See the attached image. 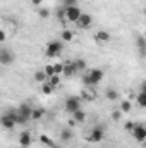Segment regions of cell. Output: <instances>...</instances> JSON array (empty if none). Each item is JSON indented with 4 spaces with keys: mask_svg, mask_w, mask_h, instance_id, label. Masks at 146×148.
<instances>
[{
    "mask_svg": "<svg viewBox=\"0 0 146 148\" xmlns=\"http://www.w3.org/2000/svg\"><path fill=\"white\" fill-rule=\"evenodd\" d=\"M103 71L102 69H91L83 76V84L84 86H96L102 79H103Z\"/></svg>",
    "mask_w": 146,
    "mask_h": 148,
    "instance_id": "1",
    "label": "cell"
},
{
    "mask_svg": "<svg viewBox=\"0 0 146 148\" xmlns=\"http://www.w3.org/2000/svg\"><path fill=\"white\" fill-rule=\"evenodd\" d=\"M33 110H35V109H31L28 103H23V105L17 109V112H19V124L28 122V121L33 117Z\"/></svg>",
    "mask_w": 146,
    "mask_h": 148,
    "instance_id": "2",
    "label": "cell"
},
{
    "mask_svg": "<svg viewBox=\"0 0 146 148\" xmlns=\"http://www.w3.org/2000/svg\"><path fill=\"white\" fill-rule=\"evenodd\" d=\"M65 9V21H71V23H77L79 17L83 16L81 9L76 7V5H71V7H64Z\"/></svg>",
    "mask_w": 146,
    "mask_h": 148,
    "instance_id": "3",
    "label": "cell"
},
{
    "mask_svg": "<svg viewBox=\"0 0 146 148\" xmlns=\"http://www.w3.org/2000/svg\"><path fill=\"white\" fill-rule=\"evenodd\" d=\"M62 43L60 41H50L48 45H46V57H59L60 55V52H62Z\"/></svg>",
    "mask_w": 146,
    "mask_h": 148,
    "instance_id": "4",
    "label": "cell"
},
{
    "mask_svg": "<svg viewBox=\"0 0 146 148\" xmlns=\"http://www.w3.org/2000/svg\"><path fill=\"white\" fill-rule=\"evenodd\" d=\"M65 110L69 114H74V112L81 110V98L79 97H69L65 100Z\"/></svg>",
    "mask_w": 146,
    "mask_h": 148,
    "instance_id": "5",
    "label": "cell"
},
{
    "mask_svg": "<svg viewBox=\"0 0 146 148\" xmlns=\"http://www.w3.org/2000/svg\"><path fill=\"white\" fill-rule=\"evenodd\" d=\"M14 59H16V55L10 50H7V48H2L0 50V64L2 66H10L14 62Z\"/></svg>",
    "mask_w": 146,
    "mask_h": 148,
    "instance_id": "6",
    "label": "cell"
},
{
    "mask_svg": "<svg viewBox=\"0 0 146 148\" xmlns=\"http://www.w3.org/2000/svg\"><path fill=\"white\" fill-rule=\"evenodd\" d=\"M132 136L138 141H146V126L145 124H136L132 129Z\"/></svg>",
    "mask_w": 146,
    "mask_h": 148,
    "instance_id": "7",
    "label": "cell"
},
{
    "mask_svg": "<svg viewBox=\"0 0 146 148\" xmlns=\"http://www.w3.org/2000/svg\"><path fill=\"white\" fill-rule=\"evenodd\" d=\"M89 141H93V143H98V141H102L103 140V127L102 126H95L93 129H91V134H89V138H88Z\"/></svg>",
    "mask_w": 146,
    "mask_h": 148,
    "instance_id": "8",
    "label": "cell"
},
{
    "mask_svg": "<svg viewBox=\"0 0 146 148\" xmlns=\"http://www.w3.org/2000/svg\"><path fill=\"white\" fill-rule=\"evenodd\" d=\"M91 23H93L91 16H89V14H84V12H83V16L79 17V21H77L76 24H77V28H81V29H86V28H89V26H91Z\"/></svg>",
    "mask_w": 146,
    "mask_h": 148,
    "instance_id": "9",
    "label": "cell"
},
{
    "mask_svg": "<svg viewBox=\"0 0 146 148\" xmlns=\"http://www.w3.org/2000/svg\"><path fill=\"white\" fill-rule=\"evenodd\" d=\"M31 134L28 133V131H23L21 134H19V145H21V148H28L29 145H31Z\"/></svg>",
    "mask_w": 146,
    "mask_h": 148,
    "instance_id": "10",
    "label": "cell"
},
{
    "mask_svg": "<svg viewBox=\"0 0 146 148\" xmlns=\"http://www.w3.org/2000/svg\"><path fill=\"white\" fill-rule=\"evenodd\" d=\"M16 124H17V122H16L9 114H3V115H2V126H3L5 129H14Z\"/></svg>",
    "mask_w": 146,
    "mask_h": 148,
    "instance_id": "11",
    "label": "cell"
},
{
    "mask_svg": "<svg viewBox=\"0 0 146 148\" xmlns=\"http://www.w3.org/2000/svg\"><path fill=\"white\" fill-rule=\"evenodd\" d=\"M136 47H138V50H139V53L146 57V38L145 36H138L136 38Z\"/></svg>",
    "mask_w": 146,
    "mask_h": 148,
    "instance_id": "12",
    "label": "cell"
},
{
    "mask_svg": "<svg viewBox=\"0 0 146 148\" xmlns=\"http://www.w3.org/2000/svg\"><path fill=\"white\" fill-rule=\"evenodd\" d=\"M76 73H77V69H76V66H74V60L67 62V64H64V76L71 77V76H74Z\"/></svg>",
    "mask_w": 146,
    "mask_h": 148,
    "instance_id": "13",
    "label": "cell"
},
{
    "mask_svg": "<svg viewBox=\"0 0 146 148\" xmlns=\"http://www.w3.org/2000/svg\"><path fill=\"white\" fill-rule=\"evenodd\" d=\"M95 40H96V41H102V43L110 41V33L103 31V29H100V31H96V33H95Z\"/></svg>",
    "mask_w": 146,
    "mask_h": 148,
    "instance_id": "14",
    "label": "cell"
},
{
    "mask_svg": "<svg viewBox=\"0 0 146 148\" xmlns=\"http://www.w3.org/2000/svg\"><path fill=\"white\" fill-rule=\"evenodd\" d=\"M74 133L71 127H65V129H62V133H60V140L62 141H69V140H72Z\"/></svg>",
    "mask_w": 146,
    "mask_h": 148,
    "instance_id": "15",
    "label": "cell"
},
{
    "mask_svg": "<svg viewBox=\"0 0 146 148\" xmlns=\"http://www.w3.org/2000/svg\"><path fill=\"white\" fill-rule=\"evenodd\" d=\"M95 97H96V95L93 93V88H91V86H88V88L83 90V98H84V100H93Z\"/></svg>",
    "mask_w": 146,
    "mask_h": 148,
    "instance_id": "16",
    "label": "cell"
},
{
    "mask_svg": "<svg viewBox=\"0 0 146 148\" xmlns=\"http://www.w3.org/2000/svg\"><path fill=\"white\" fill-rule=\"evenodd\" d=\"M105 97L108 98L110 102H115V100L119 98V93H117V90H113V88H108V90L105 91Z\"/></svg>",
    "mask_w": 146,
    "mask_h": 148,
    "instance_id": "17",
    "label": "cell"
},
{
    "mask_svg": "<svg viewBox=\"0 0 146 148\" xmlns=\"http://www.w3.org/2000/svg\"><path fill=\"white\" fill-rule=\"evenodd\" d=\"M136 102H138V105H139V107L146 109V93L139 91V93H138V97H136Z\"/></svg>",
    "mask_w": 146,
    "mask_h": 148,
    "instance_id": "18",
    "label": "cell"
},
{
    "mask_svg": "<svg viewBox=\"0 0 146 148\" xmlns=\"http://www.w3.org/2000/svg\"><path fill=\"white\" fill-rule=\"evenodd\" d=\"M46 77H48V74L45 73V71H36L35 73V79H36L38 83H41V84L46 81Z\"/></svg>",
    "mask_w": 146,
    "mask_h": 148,
    "instance_id": "19",
    "label": "cell"
},
{
    "mask_svg": "<svg viewBox=\"0 0 146 148\" xmlns=\"http://www.w3.org/2000/svg\"><path fill=\"white\" fill-rule=\"evenodd\" d=\"M72 117H74V121H76V122H84V121H86V114H84L83 110L74 112V114H72Z\"/></svg>",
    "mask_w": 146,
    "mask_h": 148,
    "instance_id": "20",
    "label": "cell"
},
{
    "mask_svg": "<svg viewBox=\"0 0 146 148\" xmlns=\"http://www.w3.org/2000/svg\"><path fill=\"white\" fill-rule=\"evenodd\" d=\"M74 66H76L77 73H79V71H84V69H86V62H84L83 59H76V60H74Z\"/></svg>",
    "mask_w": 146,
    "mask_h": 148,
    "instance_id": "21",
    "label": "cell"
},
{
    "mask_svg": "<svg viewBox=\"0 0 146 148\" xmlns=\"http://www.w3.org/2000/svg\"><path fill=\"white\" fill-rule=\"evenodd\" d=\"M43 115H45V109H35V110H33V117H31V119H33V121H40Z\"/></svg>",
    "mask_w": 146,
    "mask_h": 148,
    "instance_id": "22",
    "label": "cell"
},
{
    "mask_svg": "<svg viewBox=\"0 0 146 148\" xmlns=\"http://www.w3.org/2000/svg\"><path fill=\"white\" fill-rule=\"evenodd\" d=\"M131 109H132V105H131V102H129V100H124V102L120 103V110L124 112V114L131 112Z\"/></svg>",
    "mask_w": 146,
    "mask_h": 148,
    "instance_id": "23",
    "label": "cell"
},
{
    "mask_svg": "<svg viewBox=\"0 0 146 148\" xmlns=\"http://www.w3.org/2000/svg\"><path fill=\"white\" fill-rule=\"evenodd\" d=\"M41 91H43L45 95H52V91H53V86H52L50 83H43V84H41Z\"/></svg>",
    "mask_w": 146,
    "mask_h": 148,
    "instance_id": "24",
    "label": "cell"
},
{
    "mask_svg": "<svg viewBox=\"0 0 146 148\" xmlns=\"http://www.w3.org/2000/svg\"><path fill=\"white\" fill-rule=\"evenodd\" d=\"M72 38H74L72 31H69V29H64V31H62V40H64V41H71Z\"/></svg>",
    "mask_w": 146,
    "mask_h": 148,
    "instance_id": "25",
    "label": "cell"
},
{
    "mask_svg": "<svg viewBox=\"0 0 146 148\" xmlns=\"http://www.w3.org/2000/svg\"><path fill=\"white\" fill-rule=\"evenodd\" d=\"M38 16H40L41 19H48V16H50V10H48V9H45V7H41V9L38 10Z\"/></svg>",
    "mask_w": 146,
    "mask_h": 148,
    "instance_id": "26",
    "label": "cell"
},
{
    "mask_svg": "<svg viewBox=\"0 0 146 148\" xmlns=\"http://www.w3.org/2000/svg\"><path fill=\"white\" fill-rule=\"evenodd\" d=\"M50 84H52L53 88L60 84V77H59V74H55V76H52V77H50Z\"/></svg>",
    "mask_w": 146,
    "mask_h": 148,
    "instance_id": "27",
    "label": "cell"
},
{
    "mask_svg": "<svg viewBox=\"0 0 146 148\" xmlns=\"http://www.w3.org/2000/svg\"><path fill=\"white\" fill-rule=\"evenodd\" d=\"M40 140H41V141H43V143H45L46 147H50V148L55 147V143H53V141H52L50 138H46V136H40Z\"/></svg>",
    "mask_w": 146,
    "mask_h": 148,
    "instance_id": "28",
    "label": "cell"
},
{
    "mask_svg": "<svg viewBox=\"0 0 146 148\" xmlns=\"http://www.w3.org/2000/svg\"><path fill=\"white\" fill-rule=\"evenodd\" d=\"M43 71H45V73L48 74V77H52V76H55V67H53V66H46V67H45Z\"/></svg>",
    "mask_w": 146,
    "mask_h": 148,
    "instance_id": "29",
    "label": "cell"
},
{
    "mask_svg": "<svg viewBox=\"0 0 146 148\" xmlns=\"http://www.w3.org/2000/svg\"><path fill=\"white\" fill-rule=\"evenodd\" d=\"M122 114H124L122 110H115V112H112V119H113V121H120Z\"/></svg>",
    "mask_w": 146,
    "mask_h": 148,
    "instance_id": "30",
    "label": "cell"
},
{
    "mask_svg": "<svg viewBox=\"0 0 146 148\" xmlns=\"http://www.w3.org/2000/svg\"><path fill=\"white\" fill-rule=\"evenodd\" d=\"M55 74H64V64H53Z\"/></svg>",
    "mask_w": 146,
    "mask_h": 148,
    "instance_id": "31",
    "label": "cell"
},
{
    "mask_svg": "<svg viewBox=\"0 0 146 148\" xmlns=\"http://www.w3.org/2000/svg\"><path fill=\"white\" fill-rule=\"evenodd\" d=\"M134 126H136V124L129 121V122H126V124H124V129H126V131H129V133H132V129H134Z\"/></svg>",
    "mask_w": 146,
    "mask_h": 148,
    "instance_id": "32",
    "label": "cell"
},
{
    "mask_svg": "<svg viewBox=\"0 0 146 148\" xmlns=\"http://www.w3.org/2000/svg\"><path fill=\"white\" fill-rule=\"evenodd\" d=\"M62 2H64V5H65V7H71V5H76V2H77V0H62Z\"/></svg>",
    "mask_w": 146,
    "mask_h": 148,
    "instance_id": "33",
    "label": "cell"
},
{
    "mask_svg": "<svg viewBox=\"0 0 146 148\" xmlns=\"http://www.w3.org/2000/svg\"><path fill=\"white\" fill-rule=\"evenodd\" d=\"M5 38H7V35H5V31H2V33H0V41L3 43V41H5Z\"/></svg>",
    "mask_w": 146,
    "mask_h": 148,
    "instance_id": "34",
    "label": "cell"
},
{
    "mask_svg": "<svg viewBox=\"0 0 146 148\" xmlns=\"http://www.w3.org/2000/svg\"><path fill=\"white\" fill-rule=\"evenodd\" d=\"M141 91H143V93H146V81L141 84Z\"/></svg>",
    "mask_w": 146,
    "mask_h": 148,
    "instance_id": "35",
    "label": "cell"
},
{
    "mask_svg": "<svg viewBox=\"0 0 146 148\" xmlns=\"http://www.w3.org/2000/svg\"><path fill=\"white\" fill-rule=\"evenodd\" d=\"M33 3H35V5H40V3H41V0H33Z\"/></svg>",
    "mask_w": 146,
    "mask_h": 148,
    "instance_id": "36",
    "label": "cell"
},
{
    "mask_svg": "<svg viewBox=\"0 0 146 148\" xmlns=\"http://www.w3.org/2000/svg\"><path fill=\"white\" fill-rule=\"evenodd\" d=\"M53 148H60V147H57V145H55V147H53Z\"/></svg>",
    "mask_w": 146,
    "mask_h": 148,
    "instance_id": "37",
    "label": "cell"
},
{
    "mask_svg": "<svg viewBox=\"0 0 146 148\" xmlns=\"http://www.w3.org/2000/svg\"><path fill=\"white\" fill-rule=\"evenodd\" d=\"M145 16H146V9H145Z\"/></svg>",
    "mask_w": 146,
    "mask_h": 148,
    "instance_id": "38",
    "label": "cell"
}]
</instances>
